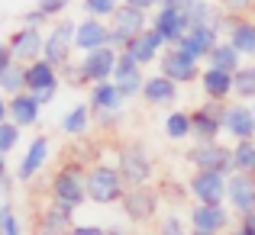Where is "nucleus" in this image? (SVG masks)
Masks as SVG:
<instances>
[{
    "instance_id": "nucleus-1",
    "label": "nucleus",
    "mask_w": 255,
    "mask_h": 235,
    "mask_svg": "<svg viewBox=\"0 0 255 235\" xmlns=\"http://www.w3.org/2000/svg\"><path fill=\"white\" fill-rule=\"evenodd\" d=\"M84 174H87V167L81 164V161H65V164L55 171L52 184H49L52 203L68 206V210H78V206H84V203H87Z\"/></svg>"
},
{
    "instance_id": "nucleus-2",
    "label": "nucleus",
    "mask_w": 255,
    "mask_h": 235,
    "mask_svg": "<svg viewBox=\"0 0 255 235\" xmlns=\"http://www.w3.org/2000/svg\"><path fill=\"white\" fill-rule=\"evenodd\" d=\"M84 187H87V200L97 206H113L123 200L126 184L120 177L117 164H107V161H94L84 174Z\"/></svg>"
},
{
    "instance_id": "nucleus-3",
    "label": "nucleus",
    "mask_w": 255,
    "mask_h": 235,
    "mask_svg": "<svg viewBox=\"0 0 255 235\" xmlns=\"http://www.w3.org/2000/svg\"><path fill=\"white\" fill-rule=\"evenodd\" d=\"M117 171L123 177L126 190L129 187H149V180L155 177V161H152L149 149L142 142H129L117 152Z\"/></svg>"
},
{
    "instance_id": "nucleus-4",
    "label": "nucleus",
    "mask_w": 255,
    "mask_h": 235,
    "mask_svg": "<svg viewBox=\"0 0 255 235\" xmlns=\"http://www.w3.org/2000/svg\"><path fill=\"white\" fill-rule=\"evenodd\" d=\"M187 164L194 171H217V174H233V145H223L217 142H194L191 149L184 152Z\"/></svg>"
},
{
    "instance_id": "nucleus-5",
    "label": "nucleus",
    "mask_w": 255,
    "mask_h": 235,
    "mask_svg": "<svg viewBox=\"0 0 255 235\" xmlns=\"http://www.w3.org/2000/svg\"><path fill=\"white\" fill-rule=\"evenodd\" d=\"M75 26L78 19H55L45 32V45H42V58L52 62L58 71L71 62V52H75Z\"/></svg>"
},
{
    "instance_id": "nucleus-6",
    "label": "nucleus",
    "mask_w": 255,
    "mask_h": 235,
    "mask_svg": "<svg viewBox=\"0 0 255 235\" xmlns=\"http://www.w3.org/2000/svg\"><path fill=\"white\" fill-rule=\"evenodd\" d=\"M152 26V16L145 10H136V6H120L110 19V45L117 52H123L129 45V39H136L139 32H145Z\"/></svg>"
},
{
    "instance_id": "nucleus-7",
    "label": "nucleus",
    "mask_w": 255,
    "mask_h": 235,
    "mask_svg": "<svg viewBox=\"0 0 255 235\" xmlns=\"http://www.w3.org/2000/svg\"><path fill=\"white\" fill-rule=\"evenodd\" d=\"M58 87H62V71H58L52 62L39 58V62L26 65V90H29L42 106H49L52 100H55Z\"/></svg>"
},
{
    "instance_id": "nucleus-8",
    "label": "nucleus",
    "mask_w": 255,
    "mask_h": 235,
    "mask_svg": "<svg viewBox=\"0 0 255 235\" xmlns=\"http://www.w3.org/2000/svg\"><path fill=\"white\" fill-rule=\"evenodd\" d=\"M200 71H204V68H200L197 58H191L187 52H181L178 45H168V49L162 52V58H158V75L171 78L178 87L200 80Z\"/></svg>"
},
{
    "instance_id": "nucleus-9",
    "label": "nucleus",
    "mask_w": 255,
    "mask_h": 235,
    "mask_svg": "<svg viewBox=\"0 0 255 235\" xmlns=\"http://www.w3.org/2000/svg\"><path fill=\"white\" fill-rule=\"evenodd\" d=\"M158 203H162V197L155 187H129L120 200V210L129 223H152L158 216Z\"/></svg>"
},
{
    "instance_id": "nucleus-10",
    "label": "nucleus",
    "mask_w": 255,
    "mask_h": 235,
    "mask_svg": "<svg viewBox=\"0 0 255 235\" xmlns=\"http://www.w3.org/2000/svg\"><path fill=\"white\" fill-rule=\"evenodd\" d=\"M223 113H226V103H217V100H204L197 110H191V136L197 142H217L223 136Z\"/></svg>"
},
{
    "instance_id": "nucleus-11",
    "label": "nucleus",
    "mask_w": 255,
    "mask_h": 235,
    "mask_svg": "<svg viewBox=\"0 0 255 235\" xmlns=\"http://www.w3.org/2000/svg\"><path fill=\"white\" fill-rule=\"evenodd\" d=\"M226 187H230V177L217 171H194L191 180H187V193L194 197V203H207V206L226 203Z\"/></svg>"
},
{
    "instance_id": "nucleus-12",
    "label": "nucleus",
    "mask_w": 255,
    "mask_h": 235,
    "mask_svg": "<svg viewBox=\"0 0 255 235\" xmlns=\"http://www.w3.org/2000/svg\"><path fill=\"white\" fill-rule=\"evenodd\" d=\"M117 58L120 52L113 45H104V49H94L78 62L81 68V78H84V87H94V84H104V80H113V71H117Z\"/></svg>"
},
{
    "instance_id": "nucleus-13",
    "label": "nucleus",
    "mask_w": 255,
    "mask_h": 235,
    "mask_svg": "<svg viewBox=\"0 0 255 235\" xmlns=\"http://www.w3.org/2000/svg\"><path fill=\"white\" fill-rule=\"evenodd\" d=\"M152 29L165 39L168 45H178L191 32V23L184 16V3H162L152 16Z\"/></svg>"
},
{
    "instance_id": "nucleus-14",
    "label": "nucleus",
    "mask_w": 255,
    "mask_h": 235,
    "mask_svg": "<svg viewBox=\"0 0 255 235\" xmlns=\"http://www.w3.org/2000/svg\"><path fill=\"white\" fill-rule=\"evenodd\" d=\"M187 223H191V229L226 235V232L233 229V210H230L226 203H220V206L194 203V206H191V213H187Z\"/></svg>"
},
{
    "instance_id": "nucleus-15",
    "label": "nucleus",
    "mask_w": 255,
    "mask_h": 235,
    "mask_svg": "<svg viewBox=\"0 0 255 235\" xmlns=\"http://www.w3.org/2000/svg\"><path fill=\"white\" fill-rule=\"evenodd\" d=\"M223 129L233 142L255 139V110H252V103L230 100V103H226V113H223Z\"/></svg>"
},
{
    "instance_id": "nucleus-16",
    "label": "nucleus",
    "mask_w": 255,
    "mask_h": 235,
    "mask_svg": "<svg viewBox=\"0 0 255 235\" xmlns=\"http://www.w3.org/2000/svg\"><path fill=\"white\" fill-rule=\"evenodd\" d=\"M13 52V62L19 65H32L42 58V45H45V32L42 29H32V26H19L10 39H6Z\"/></svg>"
},
{
    "instance_id": "nucleus-17",
    "label": "nucleus",
    "mask_w": 255,
    "mask_h": 235,
    "mask_svg": "<svg viewBox=\"0 0 255 235\" xmlns=\"http://www.w3.org/2000/svg\"><path fill=\"white\" fill-rule=\"evenodd\" d=\"M113 84L120 87L123 100L129 97H142V84H145V75H142V65L129 55V52H120L117 58V71H113Z\"/></svg>"
},
{
    "instance_id": "nucleus-18",
    "label": "nucleus",
    "mask_w": 255,
    "mask_h": 235,
    "mask_svg": "<svg viewBox=\"0 0 255 235\" xmlns=\"http://www.w3.org/2000/svg\"><path fill=\"white\" fill-rule=\"evenodd\" d=\"M226 206H230L236 216H249V213H255V174H230Z\"/></svg>"
},
{
    "instance_id": "nucleus-19",
    "label": "nucleus",
    "mask_w": 255,
    "mask_h": 235,
    "mask_svg": "<svg viewBox=\"0 0 255 235\" xmlns=\"http://www.w3.org/2000/svg\"><path fill=\"white\" fill-rule=\"evenodd\" d=\"M49 155H52V142H49V136H36L29 145H26L23 158H19V164H16V180L29 184V180L45 167Z\"/></svg>"
},
{
    "instance_id": "nucleus-20",
    "label": "nucleus",
    "mask_w": 255,
    "mask_h": 235,
    "mask_svg": "<svg viewBox=\"0 0 255 235\" xmlns=\"http://www.w3.org/2000/svg\"><path fill=\"white\" fill-rule=\"evenodd\" d=\"M104 45H110V23L87 16V19H81V23L75 26V52L87 55V52L104 49Z\"/></svg>"
},
{
    "instance_id": "nucleus-21",
    "label": "nucleus",
    "mask_w": 255,
    "mask_h": 235,
    "mask_svg": "<svg viewBox=\"0 0 255 235\" xmlns=\"http://www.w3.org/2000/svg\"><path fill=\"white\" fill-rule=\"evenodd\" d=\"M220 36H223V32H220L213 23H207V26H191V32H187V36L178 42V49L187 52L191 58H197V62H207V55H210L213 45L220 42Z\"/></svg>"
},
{
    "instance_id": "nucleus-22",
    "label": "nucleus",
    "mask_w": 255,
    "mask_h": 235,
    "mask_svg": "<svg viewBox=\"0 0 255 235\" xmlns=\"http://www.w3.org/2000/svg\"><path fill=\"white\" fill-rule=\"evenodd\" d=\"M165 49H168V42H165V39H162V36H158V32L149 26V29H145V32H139L136 39H129V45H126L123 52H129V55H132V58H136V62L145 68V65L158 62Z\"/></svg>"
},
{
    "instance_id": "nucleus-23",
    "label": "nucleus",
    "mask_w": 255,
    "mask_h": 235,
    "mask_svg": "<svg viewBox=\"0 0 255 235\" xmlns=\"http://www.w3.org/2000/svg\"><path fill=\"white\" fill-rule=\"evenodd\" d=\"M200 90H204V100L230 103V100H233V75L207 65V68L200 71Z\"/></svg>"
},
{
    "instance_id": "nucleus-24",
    "label": "nucleus",
    "mask_w": 255,
    "mask_h": 235,
    "mask_svg": "<svg viewBox=\"0 0 255 235\" xmlns=\"http://www.w3.org/2000/svg\"><path fill=\"white\" fill-rule=\"evenodd\" d=\"M39 116H42V103H39L29 90L13 93V97H10V123H16L19 129H32V126H39Z\"/></svg>"
},
{
    "instance_id": "nucleus-25",
    "label": "nucleus",
    "mask_w": 255,
    "mask_h": 235,
    "mask_svg": "<svg viewBox=\"0 0 255 235\" xmlns=\"http://www.w3.org/2000/svg\"><path fill=\"white\" fill-rule=\"evenodd\" d=\"M178 93H181V87L165 75H149L142 84V100L149 106H171L178 100Z\"/></svg>"
},
{
    "instance_id": "nucleus-26",
    "label": "nucleus",
    "mask_w": 255,
    "mask_h": 235,
    "mask_svg": "<svg viewBox=\"0 0 255 235\" xmlns=\"http://www.w3.org/2000/svg\"><path fill=\"white\" fill-rule=\"evenodd\" d=\"M87 103H91L94 116H104V113H120L126 100H123V93H120V87L113 84V80H104V84H94L91 87Z\"/></svg>"
},
{
    "instance_id": "nucleus-27",
    "label": "nucleus",
    "mask_w": 255,
    "mask_h": 235,
    "mask_svg": "<svg viewBox=\"0 0 255 235\" xmlns=\"http://www.w3.org/2000/svg\"><path fill=\"white\" fill-rule=\"evenodd\" d=\"M226 39L233 42V49H236L243 58H255V19L230 16V29H226Z\"/></svg>"
},
{
    "instance_id": "nucleus-28",
    "label": "nucleus",
    "mask_w": 255,
    "mask_h": 235,
    "mask_svg": "<svg viewBox=\"0 0 255 235\" xmlns=\"http://www.w3.org/2000/svg\"><path fill=\"white\" fill-rule=\"evenodd\" d=\"M91 123H94V110H91V103L84 100V103H75V106H68V110H65L58 129H62L65 136H87Z\"/></svg>"
},
{
    "instance_id": "nucleus-29",
    "label": "nucleus",
    "mask_w": 255,
    "mask_h": 235,
    "mask_svg": "<svg viewBox=\"0 0 255 235\" xmlns=\"http://www.w3.org/2000/svg\"><path fill=\"white\" fill-rule=\"evenodd\" d=\"M207 65H210V68H220V71H230V75H236V71L243 68L246 62H243V55L233 49L230 39H220V42L213 45V52L207 55Z\"/></svg>"
},
{
    "instance_id": "nucleus-30",
    "label": "nucleus",
    "mask_w": 255,
    "mask_h": 235,
    "mask_svg": "<svg viewBox=\"0 0 255 235\" xmlns=\"http://www.w3.org/2000/svg\"><path fill=\"white\" fill-rule=\"evenodd\" d=\"M233 100L255 103V62L243 65V68L233 75Z\"/></svg>"
},
{
    "instance_id": "nucleus-31",
    "label": "nucleus",
    "mask_w": 255,
    "mask_h": 235,
    "mask_svg": "<svg viewBox=\"0 0 255 235\" xmlns=\"http://www.w3.org/2000/svg\"><path fill=\"white\" fill-rule=\"evenodd\" d=\"M39 226H49V229H58V232H68L71 226H75V210H68V206H58L49 200V206L42 210V223Z\"/></svg>"
},
{
    "instance_id": "nucleus-32",
    "label": "nucleus",
    "mask_w": 255,
    "mask_h": 235,
    "mask_svg": "<svg viewBox=\"0 0 255 235\" xmlns=\"http://www.w3.org/2000/svg\"><path fill=\"white\" fill-rule=\"evenodd\" d=\"M233 174H255V139L233 142Z\"/></svg>"
},
{
    "instance_id": "nucleus-33",
    "label": "nucleus",
    "mask_w": 255,
    "mask_h": 235,
    "mask_svg": "<svg viewBox=\"0 0 255 235\" xmlns=\"http://www.w3.org/2000/svg\"><path fill=\"white\" fill-rule=\"evenodd\" d=\"M191 113L184 110H171L168 119H165V136L171 139V142H181V139H191Z\"/></svg>"
},
{
    "instance_id": "nucleus-34",
    "label": "nucleus",
    "mask_w": 255,
    "mask_h": 235,
    "mask_svg": "<svg viewBox=\"0 0 255 235\" xmlns=\"http://www.w3.org/2000/svg\"><path fill=\"white\" fill-rule=\"evenodd\" d=\"M23 90H26V65L13 62V65H10V71L0 78V93L13 97V93H23Z\"/></svg>"
},
{
    "instance_id": "nucleus-35",
    "label": "nucleus",
    "mask_w": 255,
    "mask_h": 235,
    "mask_svg": "<svg viewBox=\"0 0 255 235\" xmlns=\"http://www.w3.org/2000/svg\"><path fill=\"white\" fill-rule=\"evenodd\" d=\"M84 13L94 19H113V13L123 6V0H81Z\"/></svg>"
},
{
    "instance_id": "nucleus-36",
    "label": "nucleus",
    "mask_w": 255,
    "mask_h": 235,
    "mask_svg": "<svg viewBox=\"0 0 255 235\" xmlns=\"http://www.w3.org/2000/svg\"><path fill=\"white\" fill-rule=\"evenodd\" d=\"M0 235H23V219L16 216L13 203L0 200Z\"/></svg>"
},
{
    "instance_id": "nucleus-37",
    "label": "nucleus",
    "mask_w": 255,
    "mask_h": 235,
    "mask_svg": "<svg viewBox=\"0 0 255 235\" xmlns=\"http://www.w3.org/2000/svg\"><path fill=\"white\" fill-rule=\"evenodd\" d=\"M19 139H23V129H19L16 123H10V119L0 123V152H3V155H10V152L16 149Z\"/></svg>"
},
{
    "instance_id": "nucleus-38",
    "label": "nucleus",
    "mask_w": 255,
    "mask_h": 235,
    "mask_svg": "<svg viewBox=\"0 0 255 235\" xmlns=\"http://www.w3.org/2000/svg\"><path fill=\"white\" fill-rule=\"evenodd\" d=\"M155 190H158V197H162L165 203H181V200H184V187H181L174 177H162L155 184Z\"/></svg>"
},
{
    "instance_id": "nucleus-39",
    "label": "nucleus",
    "mask_w": 255,
    "mask_h": 235,
    "mask_svg": "<svg viewBox=\"0 0 255 235\" xmlns=\"http://www.w3.org/2000/svg\"><path fill=\"white\" fill-rule=\"evenodd\" d=\"M71 6V0H36V10L42 13L45 19H58L65 16V10Z\"/></svg>"
},
{
    "instance_id": "nucleus-40",
    "label": "nucleus",
    "mask_w": 255,
    "mask_h": 235,
    "mask_svg": "<svg viewBox=\"0 0 255 235\" xmlns=\"http://www.w3.org/2000/svg\"><path fill=\"white\" fill-rule=\"evenodd\" d=\"M252 6H255V0H220V10H223L226 16H243Z\"/></svg>"
},
{
    "instance_id": "nucleus-41",
    "label": "nucleus",
    "mask_w": 255,
    "mask_h": 235,
    "mask_svg": "<svg viewBox=\"0 0 255 235\" xmlns=\"http://www.w3.org/2000/svg\"><path fill=\"white\" fill-rule=\"evenodd\" d=\"M158 235H187V229H184V223H181V216H165L162 219V226H158Z\"/></svg>"
},
{
    "instance_id": "nucleus-42",
    "label": "nucleus",
    "mask_w": 255,
    "mask_h": 235,
    "mask_svg": "<svg viewBox=\"0 0 255 235\" xmlns=\"http://www.w3.org/2000/svg\"><path fill=\"white\" fill-rule=\"evenodd\" d=\"M68 235H107V226H97V223H75L68 229Z\"/></svg>"
},
{
    "instance_id": "nucleus-43",
    "label": "nucleus",
    "mask_w": 255,
    "mask_h": 235,
    "mask_svg": "<svg viewBox=\"0 0 255 235\" xmlns=\"http://www.w3.org/2000/svg\"><path fill=\"white\" fill-rule=\"evenodd\" d=\"M45 23H52V19H45L42 13L36 10V6H32V10H26V13H23V26H32V29H42Z\"/></svg>"
},
{
    "instance_id": "nucleus-44",
    "label": "nucleus",
    "mask_w": 255,
    "mask_h": 235,
    "mask_svg": "<svg viewBox=\"0 0 255 235\" xmlns=\"http://www.w3.org/2000/svg\"><path fill=\"white\" fill-rule=\"evenodd\" d=\"M10 65H13V52H10V45H6V42H0V78L10 71Z\"/></svg>"
},
{
    "instance_id": "nucleus-45",
    "label": "nucleus",
    "mask_w": 255,
    "mask_h": 235,
    "mask_svg": "<svg viewBox=\"0 0 255 235\" xmlns=\"http://www.w3.org/2000/svg\"><path fill=\"white\" fill-rule=\"evenodd\" d=\"M123 3H126V6H136V10H145V13H149V10H158V6H162L165 0H123Z\"/></svg>"
},
{
    "instance_id": "nucleus-46",
    "label": "nucleus",
    "mask_w": 255,
    "mask_h": 235,
    "mask_svg": "<svg viewBox=\"0 0 255 235\" xmlns=\"http://www.w3.org/2000/svg\"><path fill=\"white\" fill-rule=\"evenodd\" d=\"M10 197H13V174H6V177L0 180V200L10 203Z\"/></svg>"
},
{
    "instance_id": "nucleus-47",
    "label": "nucleus",
    "mask_w": 255,
    "mask_h": 235,
    "mask_svg": "<svg viewBox=\"0 0 255 235\" xmlns=\"http://www.w3.org/2000/svg\"><path fill=\"white\" fill-rule=\"evenodd\" d=\"M239 229H243L246 235H255V213H249V216H239Z\"/></svg>"
},
{
    "instance_id": "nucleus-48",
    "label": "nucleus",
    "mask_w": 255,
    "mask_h": 235,
    "mask_svg": "<svg viewBox=\"0 0 255 235\" xmlns=\"http://www.w3.org/2000/svg\"><path fill=\"white\" fill-rule=\"evenodd\" d=\"M6 119H10V97L0 93V123H6Z\"/></svg>"
},
{
    "instance_id": "nucleus-49",
    "label": "nucleus",
    "mask_w": 255,
    "mask_h": 235,
    "mask_svg": "<svg viewBox=\"0 0 255 235\" xmlns=\"http://www.w3.org/2000/svg\"><path fill=\"white\" fill-rule=\"evenodd\" d=\"M107 235H132V232H129V226H123V223H110L107 226Z\"/></svg>"
},
{
    "instance_id": "nucleus-50",
    "label": "nucleus",
    "mask_w": 255,
    "mask_h": 235,
    "mask_svg": "<svg viewBox=\"0 0 255 235\" xmlns=\"http://www.w3.org/2000/svg\"><path fill=\"white\" fill-rule=\"evenodd\" d=\"M36 235H68V232H58V229H49V226H39Z\"/></svg>"
},
{
    "instance_id": "nucleus-51",
    "label": "nucleus",
    "mask_w": 255,
    "mask_h": 235,
    "mask_svg": "<svg viewBox=\"0 0 255 235\" xmlns=\"http://www.w3.org/2000/svg\"><path fill=\"white\" fill-rule=\"evenodd\" d=\"M6 174H10V167H6V155H3V152H0V180H3Z\"/></svg>"
},
{
    "instance_id": "nucleus-52",
    "label": "nucleus",
    "mask_w": 255,
    "mask_h": 235,
    "mask_svg": "<svg viewBox=\"0 0 255 235\" xmlns=\"http://www.w3.org/2000/svg\"><path fill=\"white\" fill-rule=\"evenodd\" d=\"M187 235H220V232H200V229H191Z\"/></svg>"
},
{
    "instance_id": "nucleus-53",
    "label": "nucleus",
    "mask_w": 255,
    "mask_h": 235,
    "mask_svg": "<svg viewBox=\"0 0 255 235\" xmlns=\"http://www.w3.org/2000/svg\"><path fill=\"white\" fill-rule=\"evenodd\" d=\"M226 235H246V232H243V229H239V226H233V229H230V232H226Z\"/></svg>"
},
{
    "instance_id": "nucleus-54",
    "label": "nucleus",
    "mask_w": 255,
    "mask_h": 235,
    "mask_svg": "<svg viewBox=\"0 0 255 235\" xmlns=\"http://www.w3.org/2000/svg\"><path fill=\"white\" fill-rule=\"evenodd\" d=\"M181 3H197V0H181Z\"/></svg>"
},
{
    "instance_id": "nucleus-55",
    "label": "nucleus",
    "mask_w": 255,
    "mask_h": 235,
    "mask_svg": "<svg viewBox=\"0 0 255 235\" xmlns=\"http://www.w3.org/2000/svg\"><path fill=\"white\" fill-rule=\"evenodd\" d=\"M252 110H255V103H252Z\"/></svg>"
}]
</instances>
